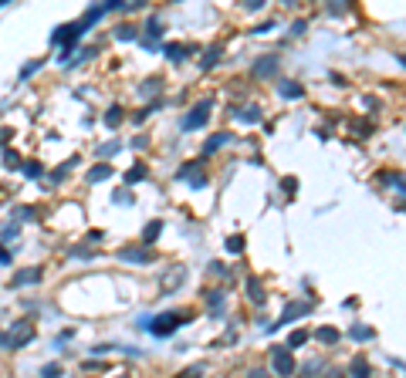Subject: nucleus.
<instances>
[{
  "mask_svg": "<svg viewBox=\"0 0 406 378\" xmlns=\"http://www.w3.org/2000/svg\"><path fill=\"white\" fill-rule=\"evenodd\" d=\"M34 341V324L31 321H14L11 324V334H0V345H7V348H24V345H31Z\"/></svg>",
  "mask_w": 406,
  "mask_h": 378,
  "instance_id": "1",
  "label": "nucleus"
},
{
  "mask_svg": "<svg viewBox=\"0 0 406 378\" xmlns=\"http://www.w3.org/2000/svg\"><path fill=\"white\" fill-rule=\"evenodd\" d=\"M183 284H187V267H183V264L166 267V271H163V277H159V290H163V294H176Z\"/></svg>",
  "mask_w": 406,
  "mask_h": 378,
  "instance_id": "2",
  "label": "nucleus"
},
{
  "mask_svg": "<svg viewBox=\"0 0 406 378\" xmlns=\"http://www.w3.org/2000/svg\"><path fill=\"white\" fill-rule=\"evenodd\" d=\"M210 108H214V102L207 98V102H200V105L190 112L187 119H183V132H197V129H203L207 125V119H210Z\"/></svg>",
  "mask_w": 406,
  "mask_h": 378,
  "instance_id": "3",
  "label": "nucleus"
},
{
  "mask_svg": "<svg viewBox=\"0 0 406 378\" xmlns=\"http://www.w3.org/2000/svg\"><path fill=\"white\" fill-rule=\"evenodd\" d=\"M119 260H122V264L146 267V264H153V250H149V243H146V247H125V250H119Z\"/></svg>",
  "mask_w": 406,
  "mask_h": 378,
  "instance_id": "4",
  "label": "nucleus"
},
{
  "mask_svg": "<svg viewBox=\"0 0 406 378\" xmlns=\"http://www.w3.org/2000/svg\"><path fill=\"white\" fill-rule=\"evenodd\" d=\"M180 324H187V321L180 318V314H159V318L153 321V324H146V328L156 334V338H166V334H173L176 328H180Z\"/></svg>",
  "mask_w": 406,
  "mask_h": 378,
  "instance_id": "5",
  "label": "nucleus"
},
{
  "mask_svg": "<svg viewBox=\"0 0 406 378\" xmlns=\"http://www.w3.org/2000/svg\"><path fill=\"white\" fill-rule=\"evenodd\" d=\"M271 368H274L278 375H291V372H295L291 348H274V351H271Z\"/></svg>",
  "mask_w": 406,
  "mask_h": 378,
  "instance_id": "6",
  "label": "nucleus"
},
{
  "mask_svg": "<svg viewBox=\"0 0 406 378\" xmlns=\"http://www.w3.org/2000/svg\"><path fill=\"white\" fill-rule=\"evenodd\" d=\"M278 64H282V58L271 51V54H265V58L254 61V78H274L278 75Z\"/></svg>",
  "mask_w": 406,
  "mask_h": 378,
  "instance_id": "7",
  "label": "nucleus"
},
{
  "mask_svg": "<svg viewBox=\"0 0 406 378\" xmlns=\"http://www.w3.org/2000/svg\"><path fill=\"white\" fill-rule=\"evenodd\" d=\"M31 284H41V267H24L11 280V288H31Z\"/></svg>",
  "mask_w": 406,
  "mask_h": 378,
  "instance_id": "8",
  "label": "nucleus"
},
{
  "mask_svg": "<svg viewBox=\"0 0 406 378\" xmlns=\"http://www.w3.org/2000/svg\"><path fill=\"white\" fill-rule=\"evenodd\" d=\"M305 314H312V301H295L284 307L282 321H295V318H305Z\"/></svg>",
  "mask_w": 406,
  "mask_h": 378,
  "instance_id": "9",
  "label": "nucleus"
},
{
  "mask_svg": "<svg viewBox=\"0 0 406 378\" xmlns=\"http://www.w3.org/2000/svg\"><path fill=\"white\" fill-rule=\"evenodd\" d=\"M159 37H163V24H159V20H149V24H146V47H153Z\"/></svg>",
  "mask_w": 406,
  "mask_h": 378,
  "instance_id": "10",
  "label": "nucleus"
},
{
  "mask_svg": "<svg viewBox=\"0 0 406 378\" xmlns=\"http://www.w3.org/2000/svg\"><path fill=\"white\" fill-rule=\"evenodd\" d=\"M315 338H318L322 345H339V338H342V334L335 331V328H318V331H315Z\"/></svg>",
  "mask_w": 406,
  "mask_h": 378,
  "instance_id": "11",
  "label": "nucleus"
},
{
  "mask_svg": "<svg viewBox=\"0 0 406 378\" xmlns=\"http://www.w3.org/2000/svg\"><path fill=\"white\" fill-rule=\"evenodd\" d=\"M224 142H231V132H217V136L210 138V142H207V146H203V155H210V152H217L220 146H224Z\"/></svg>",
  "mask_w": 406,
  "mask_h": 378,
  "instance_id": "12",
  "label": "nucleus"
},
{
  "mask_svg": "<svg viewBox=\"0 0 406 378\" xmlns=\"http://www.w3.org/2000/svg\"><path fill=\"white\" fill-rule=\"evenodd\" d=\"M248 297H250V301H254V304H265V297H267V294H265V288H261V284H257L254 277H250V280H248Z\"/></svg>",
  "mask_w": 406,
  "mask_h": 378,
  "instance_id": "13",
  "label": "nucleus"
},
{
  "mask_svg": "<svg viewBox=\"0 0 406 378\" xmlns=\"http://www.w3.org/2000/svg\"><path fill=\"white\" fill-rule=\"evenodd\" d=\"M278 88H282V95H284V98H301V95H305V88H301L298 81H282Z\"/></svg>",
  "mask_w": 406,
  "mask_h": 378,
  "instance_id": "14",
  "label": "nucleus"
},
{
  "mask_svg": "<svg viewBox=\"0 0 406 378\" xmlns=\"http://www.w3.org/2000/svg\"><path fill=\"white\" fill-rule=\"evenodd\" d=\"M234 119H240V122H261V108H234Z\"/></svg>",
  "mask_w": 406,
  "mask_h": 378,
  "instance_id": "15",
  "label": "nucleus"
},
{
  "mask_svg": "<svg viewBox=\"0 0 406 378\" xmlns=\"http://www.w3.org/2000/svg\"><path fill=\"white\" fill-rule=\"evenodd\" d=\"M159 233H163V223H159V220H153L149 227L142 230V243H156V237H159Z\"/></svg>",
  "mask_w": 406,
  "mask_h": 378,
  "instance_id": "16",
  "label": "nucleus"
},
{
  "mask_svg": "<svg viewBox=\"0 0 406 378\" xmlns=\"http://www.w3.org/2000/svg\"><path fill=\"white\" fill-rule=\"evenodd\" d=\"M115 37H119V41H136L139 30L132 28V24H119V28H115Z\"/></svg>",
  "mask_w": 406,
  "mask_h": 378,
  "instance_id": "17",
  "label": "nucleus"
},
{
  "mask_svg": "<svg viewBox=\"0 0 406 378\" xmlns=\"http://www.w3.org/2000/svg\"><path fill=\"white\" fill-rule=\"evenodd\" d=\"M349 372H352V375H369V362H366V355H356L352 365H349Z\"/></svg>",
  "mask_w": 406,
  "mask_h": 378,
  "instance_id": "18",
  "label": "nucleus"
},
{
  "mask_svg": "<svg viewBox=\"0 0 406 378\" xmlns=\"http://www.w3.org/2000/svg\"><path fill=\"white\" fill-rule=\"evenodd\" d=\"M112 176V166H95L88 169V182H105Z\"/></svg>",
  "mask_w": 406,
  "mask_h": 378,
  "instance_id": "19",
  "label": "nucleus"
},
{
  "mask_svg": "<svg viewBox=\"0 0 406 378\" xmlns=\"http://www.w3.org/2000/svg\"><path fill=\"white\" fill-rule=\"evenodd\" d=\"M207 307H210L214 314H220V307H224V290H210V294H207Z\"/></svg>",
  "mask_w": 406,
  "mask_h": 378,
  "instance_id": "20",
  "label": "nucleus"
},
{
  "mask_svg": "<svg viewBox=\"0 0 406 378\" xmlns=\"http://www.w3.org/2000/svg\"><path fill=\"white\" fill-rule=\"evenodd\" d=\"M308 338H312V334L305 331V328H298V331H291V338H288V348H301Z\"/></svg>",
  "mask_w": 406,
  "mask_h": 378,
  "instance_id": "21",
  "label": "nucleus"
},
{
  "mask_svg": "<svg viewBox=\"0 0 406 378\" xmlns=\"http://www.w3.org/2000/svg\"><path fill=\"white\" fill-rule=\"evenodd\" d=\"M203 169V159H197V163H187V166L180 169V179H190V176H197Z\"/></svg>",
  "mask_w": 406,
  "mask_h": 378,
  "instance_id": "22",
  "label": "nucleus"
},
{
  "mask_svg": "<svg viewBox=\"0 0 406 378\" xmlns=\"http://www.w3.org/2000/svg\"><path fill=\"white\" fill-rule=\"evenodd\" d=\"M41 64H45V61H31V64H24V68H21V81H28L34 71H41Z\"/></svg>",
  "mask_w": 406,
  "mask_h": 378,
  "instance_id": "23",
  "label": "nucleus"
},
{
  "mask_svg": "<svg viewBox=\"0 0 406 378\" xmlns=\"http://www.w3.org/2000/svg\"><path fill=\"white\" fill-rule=\"evenodd\" d=\"M4 166H7V169H21V155L7 149V152H4Z\"/></svg>",
  "mask_w": 406,
  "mask_h": 378,
  "instance_id": "24",
  "label": "nucleus"
},
{
  "mask_svg": "<svg viewBox=\"0 0 406 378\" xmlns=\"http://www.w3.org/2000/svg\"><path fill=\"white\" fill-rule=\"evenodd\" d=\"M244 250V237H227V254H240Z\"/></svg>",
  "mask_w": 406,
  "mask_h": 378,
  "instance_id": "25",
  "label": "nucleus"
},
{
  "mask_svg": "<svg viewBox=\"0 0 406 378\" xmlns=\"http://www.w3.org/2000/svg\"><path fill=\"white\" fill-rule=\"evenodd\" d=\"M119 122H122V112H119V108H109V112H105V125H109V129H115Z\"/></svg>",
  "mask_w": 406,
  "mask_h": 378,
  "instance_id": "26",
  "label": "nucleus"
},
{
  "mask_svg": "<svg viewBox=\"0 0 406 378\" xmlns=\"http://www.w3.org/2000/svg\"><path fill=\"white\" fill-rule=\"evenodd\" d=\"M71 166H75V159H71V163H64V166H58L54 172H51V182H62L64 176H68V169H71Z\"/></svg>",
  "mask_w": 406,
  "mask_h": 378,
  "instance_id": "27",
  "label": "nucleus"
},
{
  "mask_svg": "<svg viewBox=\"0 0 406 378\" xmlns=\"http://www.w3.org/2000/svg\"><path fill=\"white\" fill-rule=\"evenodd\" d=\"M139 179H146V166H132L129 176H125V182H139Z\"/></svg>",
  "mask_w": 406,
  "mask_h": 378,
  "instance_id": "28",
  "label": "nucleus"
},
{
  "mask_svg": "<svg viewBox=\"0 0 406 378\" xmlns=\"http://www.w3.org/2000/svg\"><path fill=\"white\" fill-rule=\"evenodd\" d=\"M163 51H166V58H170V61H183V58H187V51H183V47H163Z\"/></svg>",
  "mask_w": 406,
  "mask_h": 378,
  "instance_id": "29",
  "label": "nucleus"
},
{
  "mask_svg": "<svg viewBox=\"0 0 406 378\" xmlns=\"http://www.w3.org/2000/svg\"><path fill=\"white\" fill-rule=\"evenodd\" d=\"M41 375H45V378H58V375H62V365H54V362L45 365V368H41Z\"/></svg>",
  "mask_w": 406,
  "mask_h": 378,
  "instance_id": "30",
  "label": "nucleus"
},
{
  "mask_svg": "<svg viewBox=\"0 0 406 378\" xmlns=\"http://www.w3.org/2000/svg\"><path fill=\"white\" fill-rule=\"evenodd\" d=\"M217 61H220V47H214V51H210V54L203 58V68H214Z\"/></svg>",
  "mask_w": 406,
  "mask_h": 378,
  "instance_id": "31",
  "label": "nucleus"
},
{
  "mask_svg": "<svg viewBox=\"0 0 406 378\" xmlns=\"http://www.w3.org/2000/svg\"><path fill=\"white\" fill-rule=\"evenodd\" d=\"M119 149H122L119 142H109V146H102V149H98V155L105 159V155H115V152H119Z\"/></svg>",
  "mask_w": 406,
  "mask_h": 378,
  "instance_id": "32",
  "label": "nucleus"
},
{
  "mask_svg": "<svg viewBox=\"0 0 406 378\" xmlns=\"http://www.w3.org/2000/svg\"><path fill=\"white\" fill-rule=\"evenodd\" d=\"M17 237H21V227H7V230H4V243H14Z\"/></svg>",
  "mask_w": 406,
  "mask_h": 378,
  "instance_id": "33",
  "label": "nucleus"
},
{
  "mask_svg": "<svg viewBox=\"0 0 406 378\" xmlns=\"http://www.w3.org/2000/svg\"><path fill=\"white\" fill-rule=\"evenodd\" d=\"M159 85H163V81H159V78H153V81H146V85H142V95H149V91H159Z\"/></svg>",
  "mask_w": 406,
  "mask_h": 378,
  "instance_id": "34",
  "label": "nucleus"
},
{
  "mask_svg": "<svg viewBox=\"0 0 406 378\" xmlns=\"http://www.w3.org/2000/svg\"><path fill=\"white\" fill-rule=\"evenodd\" d=\"M352 338H373V331H369V328H362V324H356V328H352Z\"/></svg>",
  "mask_w": 406,
  "mask_h": 378,
  "instance_id": "35",
  "label": "nucleus"
},
{
  "mask_svg": "<svg viewBox=\"0 0 406 378\" xmlns=\"http://www.w3.org/2000/svg\"><path fill=\"white\" fill-rule=\"evenodd\" d=\"M24 172H28V176H41V166H37V163H28V166H24Z\"/></svg>",
  "mask_w": 406,
  "mask_h": 378,
  "instance_id": "36",
  "label": "nucleus"
},
{
  "mask_svg": "<svg viewBox=\"0 0 406 378\" xmlns=\"http://www.w3.org/2000/svg\"><path fill=\"white\" fill-rule=\"evenodd\" d=\"M244 7H265V0H244Z\"/></svg>",
  "mask_w": 406,
  "mask_h": 378,
  "instance_id": "37",
  "label": "nucleus"
},
{
  "mask_svg": "<svg viewBox=\"0 0 406 378\" xmlns=\"http://www.w3.org/2000/svg\"><path fill=\"white\" fill-rule=\"evenodd\" d=\"M282 4H295V0H282Z\"/></svg>",
  "mask_w": 406,
  "mask_h": 378,
  "instance_id": "38",
  "label": "nucleus"
},
{
  "mask_svg": "<svg viewBox=\"0 0 406 378\" xmlns=\"http://www.w3.org/2000/svg\"><path fill=\"white\" fill-rule=\"evenodd\" d=\"M4 4H7V0H0V7H4Z\"/></svg>",
  "mask_w": 406,
  "mask_h": 378,
  "instance_id": "39",
  "label": "nucleus"
}]
</instances>
